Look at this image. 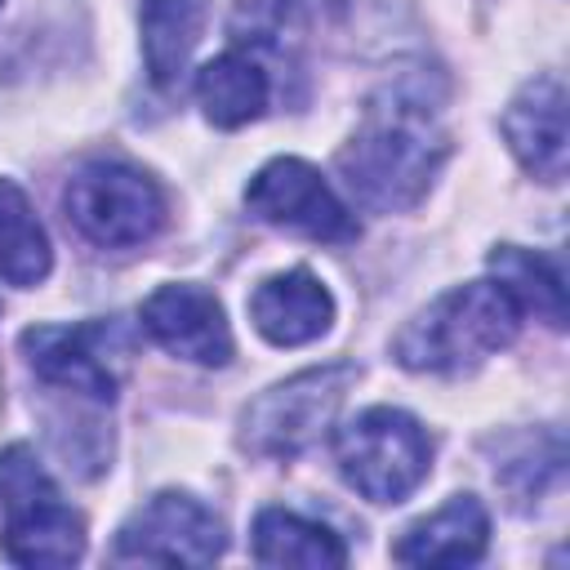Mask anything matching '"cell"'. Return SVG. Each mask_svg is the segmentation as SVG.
Returning a JSON list of instances; mask_svg holds the SVG:
<instances>
[{"label":"cell","instance_id":"4fadbf2b","mask_svg":"<svg viewBox=\"0 0 570 570\" xmlns=\"http://www.w3.org/2000/svg\"><path fill=\"white\" fill-rule=\"evenodd\" d=\"M490 548V512L476 494L445 499L432 517L414 521L396 543L392 557L401 566H472Z\"/></svg>","mask_w":570,"mask_h":570},{"label":"cell","instance_id":"7c38bea8","mask_svg":"<svg viewBox=\"0 0 570 570\" xmlns=\"http://www.w3.org/2000/svg\"><path fill=\"white\" fill-rule=\"evenodd\" d=\"M254 330L276 347H303L334 325V294L307 267L276 272L249 294Z\"/></svg>","mask_w":570,"mask_h":570},{"label":"cell","instance_id":"277c9868","mask_svg":"<svg viewBox=\"0 0 570 570\" xmlns=\"http://www.w3.org/2000/svg\"><path fill=\"white\" fill-rule=\"evenodd\" d=\"M334 459L343 481L370 503H401L432 468V436L396 405H370L334 432Z\"/></svg>","mask_w":570,"mask_h":570},{"label":"cell","instance_id":"e0dca14e","mask_svg":"<svg viewBox=\"0 0 570 570\" xmlns=\"http://www.w3.org/2000/svg\"><path fill=\"white\" fill-rule=\"evenodd\" d=\"M490 272L512 294V303L521 312H534L552 330L566 325V272H561V258L539 254V249H521V245H499L490 254Z\"/></svg>","mask_w":570,"mask_h":570},{"label":"cell","instance_id":"ffe728a7","mask_svg":"<svg viewBox=\"0 0 570 570\" xmlns=\"http://www.w3.org/2000/svg\"><path fill=\"white\" fill-rule=\"evenodd\" d=\"M0 4H4V0H0Z\"/></svg>","mask_w":570,"mask_h":570},{"label":"cell","instance_id":"d6986e66","mask_svg":"<svg viewBox=\"0 0 570 570\" xmlns=\"http://www.w3.org/2000/svg\"><path fill=\"white\" fill-rule=\"evenodd\" d=\"M561 463H566L561 436L548 432V436H543V450H539V441H534V445L525 441L517 454H508V459L494 468V476H499L517 499H530V494H543V485L561 476Z\"/></svg>","mask_w":570,"mask_h":570},{"label":"cell","instance_id":"8992f818","mask_svg":"<svg viewBox=\"0 0 570 570\" xmlns=\"http://www.w3.org/2000/svg\"><path fill=\"white\" fill-rule=\"evenodd\" d=\"M352 383H356V365L334 361V365H316V370H303L267 387L240 414V445L258 459L303 454L334 428V414Z\"/></svg>","mask_w":570,"mask_h":570},{"label":"cell","instance_id":"ba28073f","mask_svg":"<svg viewBox=\"0 0 570 570\" xmlns=\"http://www.w3.org/2000/svg\"><path fill=\"white\" fill-rule=\"evenodd\" d=\"M245 205L267 227H281V232H294V236H307V240H321V245H347L361 232L352 209L321 178V169L298 160V156L267 160L249 178Z\"/></svg>","mask_w":570,"mask_h":570},{"label":"cell","instance_id":"ac0fdd59","mask_svg":"<svg viewBox=\"0 0 570 570\" xmlns=\"http://www.w3.org/2000/svg\"><path fill=\"white\" fill-rule=\"evenodd\" d=\"M53 254L49 236L13 178H0V281L13 289H31L49 276Z\"/></svg>","mask_w":570,"mask_h":570},{"label":"cell","instance_id":"30bf717a","mask_svg":"<svg viewBox=\"0 0 570 570\" xmlns=\"http://www.w3.org/2000/svg\"><path fill=\"white\" fill-rule=\"evenodd\" d=\"M138 321H142V330H147L169 356H183V361H196V365H227V361H232L227 312H223V303H218L209 289H200V285H187V281L156 285V289L142 298Z\"/></svg>","mask_w":570,"mask_h":570},{"label":"cell","instance_id":"5b68a950","mask_svg":"<svg viewBox=\"0 0 570 570\" xmlns=\"http://www.w3.org/2000/svg\"><path fill=\"white\" fill-rule=\"evenodd\" d=\"M67 223L98 249L147 245L165 227V191L129 160H89L67 178Z\"/></svg>","mask_w":570,"mask_h":570},{"label":"cell","instance_id":"6da1fadb","mask_svg":"<svg viewBox=\"0 0 570 570\" xmlns=\"http://www.w3.org/2000/svg\"><path fill=\"white\" fill-rule=\"evenodd\" d=\"M445 156L450 142L436 129L428 98L387 89L370 98L365 120L338 147L334 165L356 205H365L370 214H405L428 196Z\"/></svg>","mask_w":570,"mask_h":570},{"label":"cell","instance_id":"3957f363","mask_svg":"<svg viewBox=\"0 0 570 570\" xmlns=\"http://www.w3.org/2000/svg\"><path fill=\"white\" fill-rule=\"evenodd\" d=\"M0 512L4 557L13 566H71L85 552V521L71 512L36 459L31 445L13 441L0 450Z\"/></svg>","mask_w":570,"mask_h":570},{"label":"cell","instance_id":"52a82bcc","mask_svg":"<svg viewBox=\"0 0 570 570\" xmlns=\"http://www.w3.org/2000/svg\"><path fill=\"white\" fill-rule=\"evenodd\" d=\"M22 352L36 379H45L49 387L107 405L120 392V365L129 356V334L116 321L31 325L22 330Z\"/></svg>","mask_w":570,"mask_h":570},{"label":"cell","instance_id":"2e32d148","mask_svg":"<svg viewBox=\"0 0 570 570\" xmlns=\"http://www.w3.org/2000/svg\"><path fill=\"white\" fill-rule=\"evenodd\" d=\"M249 552L258 566H298V570H334L347 561V543L330 525L285 508H263L254 517Z\"/></svg>","mask_w":570,"mask_h":570},{"label":"cell","instance_id":"8fae6325","mask_svg":"<svg viewBox=\"0 0 570 570\" xmlns=\"http://www.w3.org/2000/svg\"><path fill=\"white\" fill-rule=\"evenodd\" d=\"M503 138L512 156L543 183L566 178V85L557 76H534L517 89L503 111Z\"/></svg>","mask_w":570,"mask_h":570},{"label":"cell","instance_id":"9a60e30c","mask_svg":"<svg viewBox=\"0 0 570 570\" xmlns=\"http://www.w3.org/2000/svg\"><path fill=\"white\" fill-rule=\"evenodd\" d=\"M209 22V0H142L138 31H142V62L156 85H174Z\"/></svg>","mask_w":570,"mask_h":570},{"label":"cell","instance_id":"7a4b0ae2","mask_svg":"<svg viewBox=\"0 0 570 570\" xmlns=\"http://www.w3.org/2000/svg\"><path fill=\"white\" fill-rule=\"evenodd\" d=\"M521 330V307L499 281H468L428 303L392 343L414 374H463L503 352Z\"/></svg>","mask_w":570,"mask_h":570},{"label":"cell","instance_id":"5bb4252c","mask_svg":"<svg viewBox=\"0 0 570 570\" xmlns=\"http://www.w3.org/2000/svg\"><path fill=\"white\" fill-rule=\"evenodd\" d=\"M267 98H272V76L245 49H227L196 71V102L205 120L218 129H240L258 120L267 111Z\"/></svg>","mask_w":570,"mask_h":570},{"label":"cell","instance_id":"9c48e42d","mask_svg":"<svg viewBox=\"0 0 570 570\" xmlns=\"http://www.w3.org/2000/svg\"><path fill=\"white\" fill-rule=\"evenodd\" d=\"M227 548L223 517L205 508L196 494L160 490L151 494L116 534V561H147V566H209Z\"/></svg>","mask_w":570,"mask_h":570}]
</instances>
